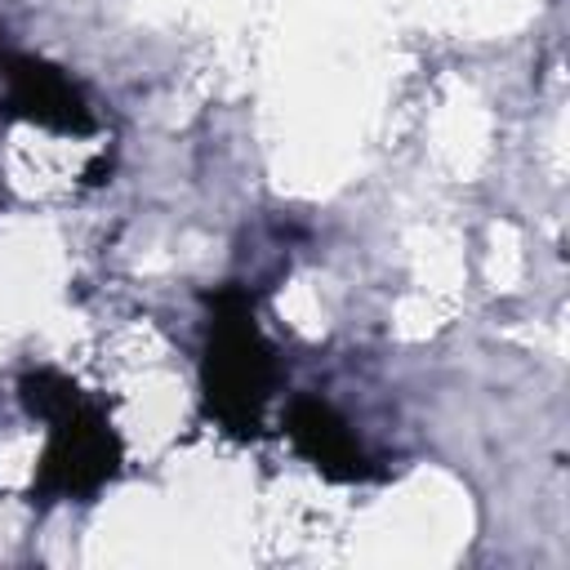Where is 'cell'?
I'll list each match as a JSON object with an SVG mask.
<instances>
[{
    "mask_svg": "<svg viewBox=\"0 0 570 570\" xmlns=\"http://www.w3.org/2000/svg\"><path fill=\"white\" fill-rule=\"evenodd\" d=\"M18 102L27 107L31 102V116H40V120H49V125H76V129H85V120H80V98L71 94V85L62 80V76H53V71H45V67H22L18 71Z\"/></svg>",
    "mask_w": 570,
    "mask_h": 570,
    "instance_id": "cell-1",
    "label": "cell"
}]
</instances>
